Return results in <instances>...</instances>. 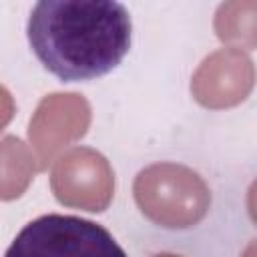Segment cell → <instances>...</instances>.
Here are the masks:
<instances>
[{
	"label": "cell",
	"instance_id": "6da1fadb",
	"mask_svg": "<svg viewBox=\"0 0 257 257\" xmlns=\"http://www.w3.org/2000/svg\"><path fill=\"white\" fill-rule=\"evenodd\" d=\"M26 36L34 56L56 78L92 80L126 56L133 20L114 0H40L30 10Z\"/></svg>",
	"mask_w": 257,
	"mask_h": 257
},
{
	"label": "cell",
	"instance_id": "7a4b0ae2",
	"mask_svg": "<svg viewBox=\"0 0 257 257\" xmlns=\"http://www.w3.org/2000/svg\"><path fill=\"white\" fill-rule=\"evenodd\" d=\"M4 257H128L102 225L48 213L26 223Z\"/></svg>",
	"mask_w": 257,
	"mask_h": 257
}]
</instances>
